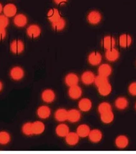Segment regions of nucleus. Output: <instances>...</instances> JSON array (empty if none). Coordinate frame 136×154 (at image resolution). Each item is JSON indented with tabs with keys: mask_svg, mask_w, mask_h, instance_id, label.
<instances>
[{
	"mask_svg": "<svg viewBox=\"0 0 136 154\" xmlns=\"http://www.w3.org/2000/svg\"><path fill=\"white\" fill-rule=\"evenodd\" d=\"M10 49L13 54H19L24 50V44L23 42L20 40H15L13 41L10 45Z\"/></svg>",
	"mask_w": 136,
	"mask_h": 154,
	"instance_id": "f257e3e1",
	"label": "nucleus"
},
{
	"mask_svg": "<svg viewBox=\"0 0 136 154\" xmlns=\"http://www.w3.org/2000/svg\"><path fill=\"white\" fill-rule=\"evenodd\" d=\"M27 33L29 37L32 38H35L40 36L41 33V29L39 26L37 25H31L28 27Z\"/></svg>",
	"mask_w": 136,
	"mask_h": 154,
	"instance_id": "f03ea898",
	"label": "nucleus"
},
{
	"mask_svg": "<svg viewBox=\"0 0 136 154\" xmlns=\"http://www.w3.org/2000/svg\"><path fill=\"white\" fill-rule=\"evenodd\" d=\"M88 20L90 23L96 25L102 20V15L98 11H91L88 15Z\"/></svg>",
	"mask_w": 136,
	"mask_h": 154,
	"instance_id": "7ed1b4c3",
	"label": "nucleus"
},
{
	"mask_svg": "<svg viewBox=\"0 0 136 154\" xmlns=\"http://www.w3.org/2000/svg\"><path fill=\"white\" fill-rule=\"evenodd\" d=\"M10 75L14 80L19 81L22 79L24 76V71L22 68L16 66L11 69L10 71Z\"/></svg>",
	"mask_w": 136,
	"mask_h": 154,
	"instance_id": "20e7f679",
	"label": "nucleus"
},
{
	"mask_svg": "<svg viewBox=\"0 0 136 154\" xmlns=\"http://www.w3.org/2000/svg\"><path fill=\"white\" fill-rule=\"evenodd\" d=\"M4 12V15L7 17H14L17 13V8L16 6L12 4V3H9L6 5L3 10Z\"/></svg>",
	"mask_w": 136,
	"mask_h": 154,
	"instance_id": "39448f33",
	"label": "nucleus"
},
{
	"mask_svg": "<svg viewBox=\"0 0 136 154\" xmlns=\"http://www.w3.org/2000/svg\"><path fill=\"white\" fill-rule=\"evenodd\" d=\"M102 57L98 52H93L88 56V62L92 66H97L102 62Z\"/></svg>",
	"mask_w": 136,
	"mask_h": 154,
	"instance_id": "423d86ee",
	"label": "nucleus"
},
{
	"mask_svg": "<svg viewBox=\"0 0 136 154\" xmlns=\"http://www.w3.org/2000/svg\"><path fill=\"white\" fill-rule=\"evenodd\" d=\"M68 93L71 98L73 100H77L81 97L82 94V90L81 88L77 85L71 86L69 88Z\"/></svg>",
	"mask_w": 136,
	"mask_h": 154,
	"instance_id": "0eeeda50",
	"label": "nucleus"
},
{
	"mask_svg": "<svg viewBox=\"0 0 136 154\" xmlns=\"http://www.w3.org/2000/svg\"><path fill=\"white\" fill-rule=\"evenodd\" d=\"M88 137L91 142L93 143H98L102 140L103 135L101 131L95 129L90 131Z\"/></svg>",
	"mask_w": 136,
	"mask_h": 154,
	"instance_id": "6e6552de",
	"label": "nucleus"
},
{
	"mask_svg": "<svg viewBox=\"0 0 136 154\" xmlns=\"http://www.w3.org/2000/svg\"><path fill=\"white\" fill-rule=\"evenodd\" d=\"M116 44L115 39L112 36H106L102 40V45L106 50L114 48Z\"/></svg>",
	"mask_w": 136,
	"mask_h": 154,
	"instance_id": "1a4fd4ad",
	"label": "nucleus"
},
{
	"mask_svg": "<svg viewBox=\"0 0 136 154\" xmlns=\"http://www.w3.org/2000/svg\"><path fill=\"white\" fill-rule=\"evenodd\" d=\"M119 52L115 49V48H110V49L106 50L105 53V57L109 61L114 62L117 60L119 57Z\"/></svg>",
	"mask_w": 136,
	"mask_h": 154,
	"instance_id": "9d476101",
	"label": "nucleus"
},
{
	"mask_svg": "<svg viewBox=\"0 0 136 154\" xmlns=\"http://www.w3.org/2000/svg\"><path fill=\"white\" fill-rule=\"evenodd\" d=\"M95 74L91 71H85L81 75V80L84 85H91L95 82Z\"/></svg>",
	"mask_w": 136,
	"mask_h": 154,
	"instance_id": "9b49d317",
	"label": "nucleus"
},
{
	"mask_svg": "<svg viewBox=\"0 0 136 154\" xmlns=\"http://www.w3.org/2000/svg\"><path fill=\"white\" fill-rule=\"evenodd\" d=\"M119 45L122 48L129 47L132 44V38L128 34H122L119 37Z\"/></svg>",
	"mask_w": 136,
	"mask_h": 154,
	"instance_id": "f8f14e48",
	"label": "nucleus"
},
{
	"mask_svg": "<svg viewBox=\"0 0 136 154\" xmlns=\"http://www.w3.org/2000/svg\"><path fill=\"white\" fill-rule=\"evenodd\" d=\"M81 113L77 109H73L68 111V120L71 123H76L80 120Z\"/></svg>",
	"mask_w": 136,
	"mask_h": 154,
	"instance_id": "ddd939ff",
	"label": "nucleus"
},
{
	"mask_svg": "<svg viewBox=\"0 0 136 154\" xmlns=\"http://www.w3.org/2000/svg\"><path fill=\"white\" fill-rule=\"evenodd\" d=\"M55 95L54 92L51 89H46L44 91L42 94V98L43 101L46 103H52L55 100Z\"/></svg>",
	"mask_w": 136,
	"mask_h": 154,
	"instance_id": "4468645a",
	"label": "nucleus"
},
{
	"mask_svg": "<svg viewBox=\"0 0 136 154\" xmlns=\"http://www.w3.org/2000/svg\"><path fill=\"white\" fill-rule=\"evenodd\" d=\"M115 145L119 149H125L128 145V139L125 135H119L115 139Z\"/></svg>",
	"mask_w": 136,
	"mask_h": 154,
	"instance_id": "2eb2a0df",
	"label": "nucleus"
},
{
	"mask_svg": "<svg viewBox=\"0 0 136 154\" xmlns=\"http://www.w3.org/2000/svg\"><path fill=\"white\" fill-rule=\"evenodd\" d=\"M61 18L59 10L56 8H52L47 13V18L51 23L58 20Z\"/></svg>",
	"mask_w": 136,
	"mask_h": 154,
	"instance_id": "dca6fc26",
	"label": "nucleus"
},
{
	"mask_svg": "<svg viewBox=\"0 0 136 154\" xmlns=\"http://www.w3.org/2000/svg\"><path fill=\"white\" fill-rule=\"evenodd\" d=\"M79 138H80V137H79L77 133L69 132L66 136V143L69 145H75L79 142Z\"/></svg>",
	"mask_w": 136,
	"mask_h": 154,
	"instance_id": "f3484780",
	"label": "nucleus"
},
{
	"mask_svg": "<svg viewBox=\"0 0 136 154\" xmlns=\"http://www.w3.org/2000/svg\"><path fill=\"white\" fill-rule=\"evenodd\" d=\"M78 81H79V78L77 75L74 73L68 74L65 78L66 84L69 87L77 85Z\"/></svg>",
	"mask_w": 136,
	"mask_h": 154,
	"instance_id": "a211bd4d",
	"label": "nucleus"
},
{
	"mask_svg": "<svg viewBox=\"0 0 136 154\" xmlns=\"http://www.w3.org/2000/svg\"><path fill=\"white\" fill-rule=\"evenodd\" d=\"M56 134L60 137H66L69 133V128L65 124H60L55 129Z\"/></svg>",
	"mask_w": 136,
	"mask_h": 154,
	"instance_id": "6ab92c4d",
	"label": "nucleus"
},
{
	"mask_svg": "<svg viewBox=\"0 0 136 154\" xmlns=\"http://www.w3.org/2000/svg\"><path fill=\"white\" fill-rule=\"evenodd\" d=\"M14 23L18 27H24L27 23V18L24 14H18L14 18Z\"/></svg>",
	"mask_w": 136,
	"mask_h": 154,
	"instance_id": "aec40b11",
	"label": "nucleus"
},
{
	"mask_svg": "<svg viewBox=\"0 0 136 154\" xmlns=\"http://www.w3.org/2000/svg\"><path fill=\"white\" fill-rule=\"evenodd\" d=\"M77 134L80 137L84 138L89 135L90 132V128L87 125H81L77 128Z\"/></svg>",
	"mask_w": 136,
	"mask_h": 154,
	"instance_id": "412c9836",
	"label": "nucleus"
},
{
	"mask_svg": "<svg viewBox=\"0 0 136 154\" xmlns=\"http://www.w3.org/2000/svg\"><path fill=\"white\" fill-rule=\"evenodd\" d=\"M78 106L80 110L84 112L88 111L92 107V103L91 100L88 98H83L79 102Z\"/></svg>",
	"mask_w": 136,
	"mask_h": 154,
	"instance_id": "4be33fe9",
	"label": "nucleus"
},
{
	"mask_svg": "<svg viewBox=\"0 0 136 154\" xmlns=\"http://www.w3.org/2000/svg\"><path fill=\"white\" fill-rule=\"evenodd\" d=\"M68 111L65 109L61 108L56 111L55 113V118L59 122H64L68 120Z\"/></svg>",
	"mask_w": 136,
	"mask_h": 154,
	"instance_id": "5701e85b",
	"label": "nucleus"
},
{
	"mask_svg": "<svg viewBox=\"0 0 136 154\" xmlns=\"http://www.w3.org/2000/svg\"><path fill=\"white\" fill-rule=\"evenodd\" d=\"M37 115L42 119H46L51 115V109L47 106H42L37 109Z\"/></svg>",
	"mask_w": 136,
	"mask_h": 154,
	"instance_id": "b1692460",
	"label": "nucleus"
},
{
	"mask_svg": "<svg viewBox=\"0 0 136 154\" xmlns=\"http://www.w3.org/2000/svg\"><path fill=\"white\" fill-rule=\"evenodd\" d=\"M112 72V69L111 66L107 64H103L100 66L98 68L99 75L109 77Z\"/></svg>",
	"mask_w": 136,
	"mask_h": 154,
	"instance_id": "393cba45",
	"label": "nucleus"
},
{
	"mask_svg": "<svg viewBox=\"0 0 136 154\" xmlns=\"http://www.w3.org/2000/svg\"><path fill=\"white\" fill-rule=\"evenodd\" d=\"M100 118L103 123L105 124H109L113 121L114 119V115L113 113L111 111L105 112L104 113L100 114Z\"/></svg>",
	"mask_w": 136,
	"mask_h": 154,
	"instance_id": "a878e982",
	"label": "nucleus"
},
{
	"mask_svg": "<svg viewBox=\"0 0 136 154\" xmlns=\"http://www.w3.org/2000/svg\"><path fill=\"white\" fill-rule=\"evenodd\" d=\"M115 106L120 110L125 109L128 105V100L124 97H119L115 100Z\"/></svg>",
	"mask_w": 136,
	"mask_h": 154,
	"instance_id": "bb28decb",
	"label": "nucleus"
},
{
	"mask_svg": "<svg viewBox=\"0 0 136 154\" xmlns=\"http://www.w3.org/2000/svg\"><path fill=\"white\" fill-rule=\"evenodd\" d=\"M98 92L100 95L103 96H106L109 95L112 92V86L109 82L105 84L104 85H102L98 88Z\"/></svg>",
	"mask_w": 136,
	"mask_h": 154,
	"instance_id": "cd10ccee",
	"label": "nucleus"
},
{
	"mask_svg": "<svg viewBox=\"0 0 136 154\" xmlns=\"http://www.w3.org/2000/svg\"><path fill=\"white\" fill-rule=\"evenodd\" d=\"M33 133L35 135H40L45 130V125L41 122H35L33 123Z\"/></svg>",
	"mask_w": 136,
	"mask_h": 154,
	"instance_id": "c85d7f7f",
	"label": "nucleus"
},
{
	"mask_svg": "<svg viewBox=\"0 0 136 154\" xmlns=\"http://www.w3.org/2000/svg\"><path fill=\"white\" fill-rule=\"evenodd\" d=\"M66 26V21L62 17L58 20L52 23V26L53 29L56 31H61L64 29Z\"/></svg>",
	"mask_w": 136,
	"mask_h": 154,
	"instance_id": "c756f323",
	"label": "nucleus"
},
{
	"mask_svg": "<svg viewBox=\"0 0 136 154\" xmlns=\"http://www.w3.org/2000/svg\"><path fill=\"white\" fill-rule=\"evenodd\" d=\"M96 86L98 88L100 86H101L102 85H105V84L109 82V79L108 77L103 76L102 75H98L96 78H95V82Z\"/></svg>",
	"mask_w": 136,
	"mask_h": 154,
	"instance_id": "7c9ffc66",
	"label": "nucleus"
},
{
	"mask_svg": "<svg viewBox=\"0 0 136 154\" xmlns=\"http://www.w3.org/2000/svg\"><path fill=\"white\" fill-rule=\"evenodd\" d=\"M22 131L24 134L26 135H33V123H25L22 128Z\"/></svg>",
	"mask_w": 136,
	"mask_h": 154,
	"instance_id": "2f4dec72",
	"label": "nucleus"
},
{
	"mask_svg": "<svg viewBox=\"0 0 136 154\" xmlns=\"http://www.w3.org/2000/svg\"><path fill=\"white\" fill-rule=\"evenodd\" d=\"M98 112L100 114L105 113V112L112 110V106L110 103L107 102H103L99 104L98 106Z\"/></svg>",
	"mask_w": 136,
	"mask_h": 154,
	"instance_id": "473e14b6",
	"label": "nucleus"
},
{
	"mask_svg": "<svg viewBox=\"0 0 136 154\" xmlns=\"http://www.w3.org/2000/svg\"><path fill=\"white\" fill-rule=\"evenodd\" d=\"M10 141V136L8 132L3 131L0 132V144L6 145Z\"/></svg>",
	"mask_w": 136,
	"mask_h": 154,
	"instance_id": "72a5a7b5",
	"label": "nucleus"
},
{
	"mask_svg": "<svg viewBox=\"0 0 136 154\" xmlns=\"http://www.w3.org/2000/svg\"><path fill=\"white\" fill-rule=\"evenodd\" d=\"M9 20L8 18L5 15H0V27L5 28L8 25Z\"/></svg>",
	"mask_w": 136,
	"mask_h": 154,
	"instance_id": "f704fd0d",
	"label": "nucleus"
},
{
	"mask_svg": "<svg viewBox=\"0 0 136 154\" xmlns=\"http://www.w3.org/2000/svg\"><path fill=\"white\" fill-rule=\"evenodd\" d=\"M128 92L132 96H136V82H132L128 86Z\"/></svg>",
	"mask_w": 136,
	"mask_h": 154,
	"instance_id": "c9c22d12",
	"label": "nucleus"
},
{
	"mask_svg": "<svg viewBox=\"0 0 136 154\" xmlns=\"http://www.w3.org/2000/svg\"><path fill=\"white\" fill-rule=\"evenodd\" d=\"M6 32L5 28L0 27V40H3L6 37Z\"/></svg>",
	"mask_w": 136,
	"mask_h": 154,
	"instance_id": "e433bc0d",
	"label": "nucleus"
},
{
	"mask_svg": "<svg viewBox=\"0 0 136 154\" xmlns=\"http://www.w3.org/2000/svg\"><path fill=\"white\" fill-rule=\"evenodd\" d=\"M54 2L58 5H62L67 2L68 0H54Z\"/></svg>",
	"mask_w": 136,
	"mask_h": 154,
	"instance_id": "4c0bfd02",
	"label": "nucleus"
},
{
	"mask_svg": "<svg viewBox=\"0 0 136 154\" xmlns=\"http://www.w3.org/2000/svg\"><path fill=\"white\" fill-rule=\"evenodd\" d=\"M3 10V6H2V5L1 4V3H0V13H1L2 12Z\"/></svg>",
	"mask_w": 136,
	"mask_h": 154,
	"instance_id": "58836bf2",
	"label": "nucleus"
},
{
	"mask_svg": "<svg viewBox=\"0 0 136 154\" xmlns=\"http://www.w3.org/2000/svg\"><path fill=\"white\" fill-rule=\"evenodd\" d=\"M2 88H3V84H2V82L1 81H0V91H2Z\"/></svg>",
	"mask_w": 136,
	"mask_h": 154,
	"instance_id": "ea45409f",
	"label": "nucleus"
},
{
	"mask_svg": "<svg viewBox=\"0 0 136 154\" xmlns=\"http://www.w3.org/2000/svg\"><path fill=\"white\" fill-rule=\"evenodd\" d=\"M135 109H136V103H135Z\"/></svg>",
	"mask_w": 136,
	"mask_h": 154,
	"instance_id": "a19ab883",
	"label": "nucleus"
}]
</instances>
